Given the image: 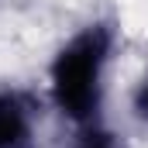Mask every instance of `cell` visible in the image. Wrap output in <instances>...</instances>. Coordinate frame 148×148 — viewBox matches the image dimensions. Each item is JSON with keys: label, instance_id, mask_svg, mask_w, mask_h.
Wrapping results in <instances>:
<instances>
[{"label": "cell", "instance_id": "1", "mask_svg": "<svg viewBox=\"0 0 148 148\" xmlns=\"http://www.w3.org/2000/svg\"><path fill=\"white\" fill-rule=\"evenodd\" d=\"M117 59V28L93 17L55 45L45 66V107L66 127L107 117L110 69Z\"/></svg>", "mask_w": 148, "mask_h": 148}, {"label": "cell", "instance_id": "2", "mask_svg": "<svg viewBox=\"0 0 148 148\" xmlns=\"http://www.w3.org/2000/svg\"><path fill=\"white\" fill-rule=\"evenodd\" d=\"M41 103L21 83H0V148H38Z\"/></svg>", "mask_w": 148, "mask_h": 148}, {"label": "cell", "instance_id": "3", "mask_svg": "<svg viewBox=\"0 0 148 148\" xmlns=\"http://www.w3.org/2000/svg\"><path fill=\"white\" fill-rule=\"evenodd\" d=\"M62 148H131V141L121 127H114L107 117H100V121L69 127V134L62 138Z\"/></svg>", "mask_w": 148, "mask_h": 148}, {"label": "cell", "instance_id": "4", "mask_svg": "<svg viewBox=\"0 0 148 148\" xmlns=\"http://www.w3.org/2000/svg\"><path fill=\"white\" fill-rule=\"evenodd\" d=\"M127 117H131V124L138 131L148 134V66L138 73V79L127 90Z\"/></svg>", "mask_w": 148, "mask_h": 148}]
</instances>
